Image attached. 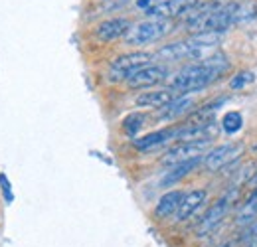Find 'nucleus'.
Instances as JSON below:
<instances>
[{
    "label": "nucleus",
    "instance_id": "1",
    "mask_svg": "<svg viewBox=\"0 0 257 247\" xmlns=\"http://www.w3.org/2000/svg\"><path fill=\"white\" fill-rule=\"evenodd\" d=\"M229 67V62L225 60L224 54L208 56L198 63H190L182 67L178 73H174L168 79L170 89L176 93H194L208 87L214 79H218L225 69Z\"/></svg>",
    "mask_w": 257,
    "mask_h": 247
},
{
    "label": "nucleus",
    "instance_id": "2",
    "mask_svg": "<svg viewBox=\"0 0 257 247\" xmlns=\"http://www.w3.org/2000/svg\"><path fill=\"white\" fill-rule=\"evenodd\" d=\"M170 30H172L170 20L147 18L143 22L131 24V28L123 38H125V44H128V46H147V44L159 42L166 34H170Z\"/></svg>",
    "mask_w": 257,
    "mask_h": 247
},
{
    "label": "nucleus",
    "instance_id": "3",
    "mask_svg": "<svg viewBox=\"0 0 257 247\" xmlns=\"http://www.w3.org/2000/svg\"><path fill=\"white\" fill-rule=\"evenodd\" d=\"M155 58V54H149V52H133V54H125V56H119L111 62V67H109V79L111 81H127L128 77L145 67V65H151Z\"/></svg>",
    "mask_w": 257,
    "mask_h": 247
},
{
    "label": "nucleus",
    "instance_id": "4",
    "mask_svg": "<svg viewBox=\"0 0 257 247\" xmlns=\"http://www.w3.org/2000/svg\"><path fill=\"white\" fill-rule=\"evenodd\" d=\"M212 145V139H198V141H180L178 145L170 147L164 156H162V164L164 166H174L180 164L184 160H190L196 156H202Z\"/></svg>",
    "mask_w": 257,
    "mask_h": 247
},
{
    "label": "nucleus",
    "instance_id": "5",
    "mask_svg": "<svg viewBox=\"0 0 257 247\" xmlns=\"http://www.w3.org/2000/svg\"><path fill=\"white\" fill-rule=\"evenodd\" d=\"M198 4H200V0H159L151 8H147L145 14H147V18L170 20L176 16H188Z\"/></svg>",
    "mask_w": 257,
    "mask_h": 247
},
{
    "label": "nucleus",
    "instance_id": "6",
    "mask_svg": "<svg viewBox=\"0 0 257 247\" xmlns=\"http://www.w3.org/2000/svg\"><path fill=\"white\" fill-rule=\"evenodd\" d=\"M157 58H161L164 62H180V60H204L206 50L194 46L190 40L186 42H174V44H166L155 54Z\"/></svg>",
    "mask_w": 257,
    "mask_h": 247
},
{
    "label": "nucleus",
    "instance_id": "7",
    "mask_svg": "<svg viewBox=\"0 0 257 247\" xmlns=\"http://www.w3.org/2000/svg\"><path fill=\"white\" fill-rule=\"evenodd\" d=\"M166 79H168V69L164 65H145L128 77L127 85L133 89H147V87L159 85Z\"/></svg>",
    "mask_w": 257,
    "mask_h": 247
},
{
    "label": "nucleus",
    "instance_id": "8",
    "mask_svg": "<svg viewBox=\"0 0 257 247\" xmlns=\"http://www.w3.org/2000/svg\"><path fill=\"white\" fill-rule=\"evenodd\" d=\"M239 151H241L239 143H235V145H231V143L229 145H220V147L212 149L208 155L204 156V166L210 172H216V170L224 168L225 164H229L235 156L239 155Z\"/></svg>",
    "mask_w": 257,
    "mask_h": 247
},
{
    "label": "nucleus",
    "instance_id": "9",
    "mask_svg": "<svg viewBox=\"0 0 257 247\" xmlns=\"http://www.w3.org/2000/svg\"><path fill=\"white\" fill-rule=\"evenodd\" d=\"M227 210H229V198L227 196L218 200L214 206H210L208 212L202 216L200 223H198V235H208L210 231H214L218 227V223L225 217Z\"/></svg>",
    "mask_w": 257,
    "mask_h": 247
},
{
    "label": "nucleus",
    "instance_id": "10",
    "mask_svg": "<svg viewBox=\"0 0 257 247\" xmlns=\"http://www.w3.org/2000/svg\"><path fill=\"white\" fill-rule=\"evenodd\" d=\"M172 139H176V127H172V129H161V131L149 133L145 137H139V139L133 141V145H135V149L147 153V151H155V149H159L162 145L170 143Z\"/></svg>",
    "mask_w": 257,
    "mask_h": 247
},
{
    "label": "nucleus",
    "instance_id": "11",
    "mask_svg": "<svg viewBox=\"0 0 257 247\" xmlns=\"http://www.w3.org/2000/svg\"><path fill=\"white\" fill-rule=\"evenodd\" d=\"M128 28H131V22L127 18H109L97 26L95 36L101 42H113V40L125 36Z\"/></svg>",
    "mask_w": 257,
    "mask_h": 247
},
{
    "label": "nucleus",
    "instance_id": "12",
    "mask_svg": "<svg viewBox=\"0 0 257 247\" xmlns=\"http://www.w3.org/2000/svg\"><path fill=\"white\" fill-rule=\"evenodd\" d=\"M206 190H190L188 194H184L178 212H176V221H186L198 212V208L206 202Z\"/></svg>",
    "mask_w": 257,
    "mask_h": 247
},
{
    "label": "nucleus",
    "instance_id": "13",
    "mask_svg": "<svg viewBox=\"0 0 257 247\" xmlns=\"http://www.w3.org/2000/svg\"><path fill=\"white\" fill-rule=\"evenodd\" d=\"M178 95L176 91H172L170 87L168 89H157V91H145L141 93L135 103L137 107H149V109H161L164 105H168L170 101H174Z\"/></svg>",
    "mask_w": 257,
    "mask_h": 247
},
{
    "label": "nucleus",
    "instance_id": "14",
    "mask_svg": "<svg viewBox=\"0 0 257 247\" xmlns=\"http://www.w3.org/2000/svg\"><path fill=\"white\" fill-rule=\"evenodd\" d=\"M192 105H194V99H190V97H176L174 101H170L168 105H164V107L159 109V115L157 117L161 121H174V119L186 115Z\"/></svg>",
    "mask_w": 257,
    "mask_h": 247
},
{
    "label": "nucleus",
    "instance_id": "15",
    "mask_svg": "<svg viewBox=\"0 0 257 247\" xmlns=\"http://www.w3.org/2000/svg\"><path fill=\"white\" fill-rule=\"evenodd\" d=\"M200 162H202V156H196V158H190V160H184V162H180V164L170 166V170L164 174V178L161 180V186L166 188V186H172V184H176V182H180L184 176H188V174L192 172Z\"/></svg>",
    "mask_w": 257,
    "mask_h": 247
},
{
    "label": "nucleus",
    "instance_id": "16",
    "mask_svg": "<svg viewBox=\"0 0 257 247\" xmlns=\"http://www.w3.org/2000/svg\"><path fill=\"white\" fill-rule=\"evenodd\" d=\"M182 198H184V192H180V190H170V192H166L161 200H159L157 208H155V216L164 219V217H170L172 214H176V212H178V206H180V202H182Z\"/></svg>",
    "mask_w": 257,
    "mask_h": 247
},
{
    "label": "nucleus",
    "instance_id": "17",
    "mask_svg": "<svg viewBox=\"0 0 257 247\" xmlns=\"http://www.w3.org/2000/svg\"><path fill=\"white\" fill-rule=\"evenodd\" d=\"M257 217V188L249 194L247 202L243 204V208L239 210L237 214V225H247V223H253Z\"/></svg>",
    "mask_w": 257,
    "mask_h": 247
},
{
    "label": "nucleus",
    "instance_id": "18",
    "mask_svg": "<svg viewBox=\"0 0 257 247\" xmlns=\"http://www.w3.org/2000/svg\"><path fill=\"white\" fill-rule=\"evenodd\" d=\"M222 127H224V131L227 135H235V133L243 127V117H241V113H237V111L225 113L224 119H222Z\"/></svg>",
    "mask_w": 257,
    "mask_h": 247
},
{
    "label": "nucleus",
    "instance_id": "19",
    "mask_svg": "<svg viewBox=\"0 0 257 247\" xmlns=\"http://www.w3.org/2000/svg\"><path fill=\"white\" fill-rule=\"evenodd\" d=\"M253 79H255V75H253L251 71H241V73H237V75H233V77H231L229 87H231L233 91H239V89L247 87L249 83H253Z\"/></svg>",
    "mask_w": 257,
    "mask_h": 247
},
{
    "label": "nucleus",
    "instance_id": "20",
    "mask_svg": "<svg viewBox=\"0 0 257 247\" xmlns=\"http://www.w3.org/2000/svg\"><path fill=\"white\" fill-rule=\"evenodd\" d=\"M143 121H145V117H143V115H139V113L128 115L127 119L123 121V129H125V133H127L128 137H135V135H137V131L143 127Z\"/></svg>",
    "mask_w": 257,
    "mask_h": 247
},
{
    "label": "nucleus",
    "instance_id": "21",
    "mask_svg": "<svg viewBox=\"0 0 257 247\" xmlns=\"http://www.w3.org/2000/svg\"><path fill=\"white\" fill-rule=\"evenodd\" d=\"M241 241H243V243H249V245L257 243V221L249 223V227H247L245 233L241 235Z\"/></svg>",
    "mask_w": 257,
    "mask_h": 247
},
{
    "label": "nucleus",
    "instance_id": "22",
    "mask_svg": "<svg viewBox=\"0 0 257 247\" xmlns=\"http://www.w3.org/2000/svg\"><path fill=\"white\" fill-rule=\"evenodd\" d=\"M137 6H139V8H143V10H147V8H151V6H153V0H137Z\"/></svg>",
    "mask_w": 257,
    "mask_h": 247
},
{
    "label": "nucleus",
    "instance_id": "23",
    "mask_svg": "<svg viewBox=\"0 0 257 247\" xmlns=\"http://www.w3.org/2000/svg\"><path fill=\"white\" fill-rule=\"evenodd\" d=\"M220 247H235V243H233V241H225V243H222Z\"/></svg>",
    "mask_w": 257,
    "mask_h": 247
},
{
    "label": "nucleus",
    "instance_id": "24",
    "mask_svg": "<svg viewBox=\"0 0 257 247\" xmlns=\"http://www.w3.org/2000/svg\"><path fill=\"white\" fill-rule=\"evenodd\" d=\"M247 247H251V245H247Z\"/></svg>",
    "mask_w": 257,
    "mask_h": 247
}]
</instances>
